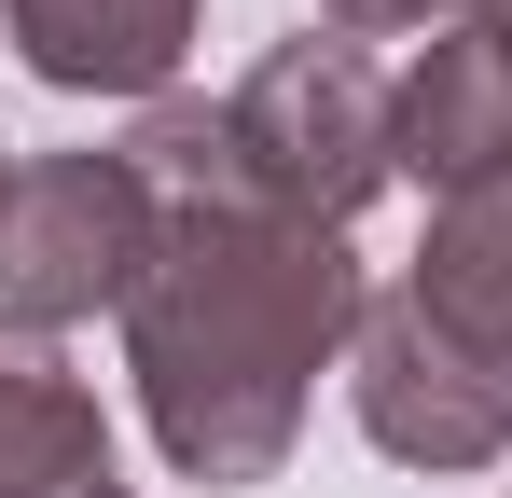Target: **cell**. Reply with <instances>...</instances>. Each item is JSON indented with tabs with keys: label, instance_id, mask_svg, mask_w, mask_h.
<instances>
[{
	"label": "cell",
	"instance_id": "6da1fadb",
	"mask_svg": "<svg viewBox=\"0 0 512 498\" xmlns=\"http://www.w3.org/2000/svg\"><path fill=\"white\" fill-rule=\"evenodd\" d=\"M360 249L333 222H291V208H194L167 222L139 305H125V388L139 429L180 485H277L305 402L360 346Z\"/></svg>",
	"mask_w": 512,
	"mask_h": 498
},
{
	"label": "cell",
	"instance_id": "7a4b0ae2",
	"mask_svg": "<svg viewBox=\"0 0 512 498\" xmlns=\"http://www.w3.org/2000/svg\"><path fill=\"white\" fill-rule=\"evenodd\" d=\"M153 249H167V208L139 194L125 153H14V208H0V319L14 332L125 319Z\"/></svg>",
	"mask_w": 512,
	"mask_h": 498
},
{
	"label": "cell",
	"instance_id": "3957f363",
	"mask_svg": "<svg viewBox=\"0 0 512 498\" xmlns=\"http://www.w3.org/2000/svg\"><path fill=\"white\" fill-rule=\"evenodd\" d=\"M236 153H250L263 208H291V222H360L402 166H388V70L346 42V28H305V42H277L236 97Z\"/></svg>",
	"mask_w": 512,
	"mask_h": 498
},
{
	"label": "cell",
	"instance_id": "277c9868",
	"mask_svg": "<svg viewBox=\"0 0 512 498\" xmlns=\"http://www.w3.org/2000/svg\"><path fill=\"white\" fill-rule=\"evenodd\" d=\"M346 402H360V443L402 457V471H499V457H512V360L457 346V332L416 319L402 291L360 305Z\"/></svg>",
	"mask_w": 512,
	"mask_h": 498
},
{
	"label": "cell",
	"instance_id": "5b68a950",
	"mask_svg": "<svg viewBox=\"0 0 512 498\" xmlns=\"http://www.w3.org/2000/svg\"><path fill=\"white\" fill-rule=\"evenodd\" d=\"M388 166L416 180L429 208L457 194H512V56L457 14L429 28L416 70H388Z\"/></svg>",
	"mask_w": 512,
	"mask_h": 498
},
{
	"label": "cell",
	"instance_id": "8992f818",
	"mask_svg": "<svg viewBox=\"0 0 512 498\" xmlns=\"http://www.w3.org/2000/svg\"><path fill=\"white\" fill-rule=\"evenodd\" d=\"M208 0H0V42L28 56V83L56 97H180V56H194Z\"/></svg>",
	"mask_w": 512,
	"mask_h": 498
},
{
	"label": "cell",
	"instance_id": "52a82bcc",
	"mask_svg": "<svg viewBox=\"0 0 512 498\" xmlns=\"http://www.w3.org/2000/svg\"><path fill=\"white\" fill-rule=\"evenodd\" d=\"M84 485H111V415L56 332L0 319V498H84Z\"/></svg>",
	"mask_w": 512,
	"mask_h": 498
},
{
	"label": "cell",
	"instance_id": "ba28073f",
	"mask_svg": "<svg viewBox=\"0 0 512 498\" xmlns=\"http://www.w3.org/2000/svg\"><path fill=\"white\" fill-rule=\"evenodd\" d=\"M402 305L443 319L457 346L512 360V194H457V208H429L416 263H402Z\"/></svg>",
	"mask_w": 512,
	"mask_h": 498
},
{
	"label": "cell",
	"instance_id": "9c48e42d",
	"mask_svg": "<svg viewBox=\"0 0 512 498\" xmlns=\"http://www.w3.org/2000/svg\"><path fill=\"white\" fill-rule=\"evenodd\" d=\"M471 0H319V28H346V42H402V28H457Z\"/></svg>",
	"mask_w": 512,
	"mask_h": 498
},
{
	"label": "cell",
	"instance_id": "30bf717a",
	"mask_svg": "<svg viewBox=\"0 0 512 498\" xmlns=\"http://www.w3.org/2000/svg\"><path fill=\"white\" fill-rule=\"evenodd\" d=\"M471 28H485V42H499V56H512V0H471Z\"/></svg>",
	"mask_w": 512,
	"mask_h": 498
},
{
	"label": "cell",
	"instance_id": "8fae6325",
	"mask_svg": "<svg viewBox=\"0 0 512 498\" xmlns=\"http://www.w3.org/2000/svg\"><path fill=\"white\" fill-rule=\"evenodd\" d=\"M0 208H14V139H0Z\"/></svg>",
	"mask_w": 512,
	"mask_h": 498
},
{
	"label": "cell",
	"instance_id": "7c38bea8",
	"mask_svg": "<svg viewBox=\"0 0 512 498\" xmlns=\"http://www.w3.org/2000/svg\"><path fill=\"white\" fill-rule=\"evenodd\" d=\"M84 498H125V485H84Z\"/></svg>",
	"mask_w": 512,
	"mask_h": 498
}]
</instances>
